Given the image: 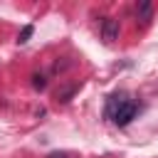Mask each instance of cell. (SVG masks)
Masks as SVG:
<instances>
[{"label":"cell","instance_id":"cell-1","mask_svg":"<svg viewBox=\"0 0 158 158\" xmlns=\"http://www.w3.org/2000/svg\"><path fill=\"white\" fill-rule=\"evenodd\" d=\"M133 116H136V104L126 99V101H123V104L114 111V116H111V118H114V123L126 126V123H131V118H133Z\"/></svg>","mask_w":158,"mask_h":158},{"label":"cell","instance_id":"cell-5","mask_svg":"<svg viewBox=\"0 0 158 158\" xmlns=\"http://www.w3.org/2000/svg\"><path fill=\"white\" fill-rule=\"evenodd\" d=\"M32 32H35V27H32V25H25V27H22V32H20V37H17V42H20V44H25V42L32 37Z\"/></svg>","mask_w":158,"mask_h":158},{"label":"cell","instance_id":"cell-4","mask_svg":"<svg viewBox=\"0 0 158 158\" xmlns=\"http://www.w3.org/2000/svg\"><path fill=\"white\" fill-rule=\"evenodd\" d=\"M123 101H126V96H123V94H114V96L109 99V109H106V116H114V111H116V109H118Z\"/></svg>","mask_w":158,"mask_h":158},{"label":"cell","instance_id":"cell-3","mask_svg":"<svg viewBox=\"0 0 158 158\" xmlns=\"http://www.w3.org/2000/svg\"><path fill=\"white\" fill-rule=\"evenodd\" d=\"M136 15H138V20H141L143 25H148V22H151V17H153V5H151L148 0L138 2V7H136Z\"/></svg>","mask_w":158,"mask_h":158},{"label":"cell","instance_id":"cell-7","mask_svg":"<svg viewBox=\"0 0 158 158\" xmlns=\"http://www.w3.org/2000/svg\"><path fill=\"white\" fill-rule=\"evenodd\" d=\"M49 158H64V156H62V153H54V156H49Z\"/></svg>","mask_w":158,"mask_h":158},{"label":"cell","instance_id":"cell-6","mask_svg":"<svg viewBox=\"0 0 158 158\" xmlns=\"http://www.w3.org/2000/svg\"><path fill=\"white\" fill-rule=\"evenodd\" d=\"M32 84L35 89H44V77H32Z\"/></svg>","mask_w":158,"mask_h":158},{"label":"cell","instance_id":"cell-2","mask_svg":"<svg viewBox=\"0 0 158 158\" xmlns=\"http://www.w3.org/2000/svg\"><path fill=\"white\" fill-rule=\"evenodd\" d=\"M116 37H118V20L106 17V20L101 22V40H104L106 44H111Z\"/></svg>","mask_w":158,"mask_h":158}]
</instances>
